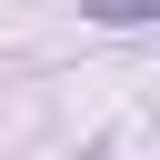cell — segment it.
<instances>
[{"mask_svg": "<svg viewBox=\"0 0 160 160\" xmlns=\"http://www.w3.org/2000/svg\"><path fill=\"white\" fill-rule=\"evenodd\" d=\"M90 10H100V20H150L160 0H90Z\"/></svg>", "mask_w": 160, "mask_h": 160, "instance_id": "1", "label": "cell"}]
</instances>
